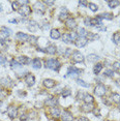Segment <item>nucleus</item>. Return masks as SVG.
Segmentation results:
<instances>
[{
    "label": "nucleus",
    "mask_w": 120,
    "mask_h": 121,
    "mask_svg": "<svg viewBox=\"0 0 120 121\" xmlns=\"http://www.w3.org/2000/svg\"><path fill=\"white\" fill-rule=\"evenodd\" d=\"M46 67L49 68V69L57 71V70H59V68H60V62L57 59H54V58L48 59L47 61H46Z\"/></svg>",
    "instance_id": "1"
},
{
    "label": "nucleus",
    "mask_w": 120,
    "mask_h": 121,
    "mask_svg": "<svg viewBox=\"0 0 120 121\" xmlns=\"http://www.w3.org/2000/svg\"><path fill=\"white\" fill-rule=\"evenodd\" d=\"M82 73H83L82 69H79V68L70 66V67H69V69H67V73H66V76H65V78H66V77H69V78H73V79H77L78 76H80Z\"/></svg>",
    "instance_id": "2"
},
{
    "label": "nucleus",
    "mask_w": 120,
    "mask_h": 121,
    "mask_svg": "<svg viewBox=\"0 0 120 121\" xmlns=\"http://www.w3.org/2000/svg\"><path fill=\"white\" fill-rule=\"evenodd\" d=\"M94 93H95V94H96L97 96H99V97H103V96L105 95L106 93H107V88H106L105 85L99 84V85H97V86L95 87Z\"/></svg>",
    "instance_id": "3"
},
{
    "label": "nucleus",
    "mask_w": 120,
    "mask_h": 121,
    "mask_svg": "<svg viewBox=\"0 0 120 121\" xmlns=\"http://www.w3.org/2000/svg\"><path fill=\"white\" fill-rule=\"evenodd\" d=\"M18 12L22 17H27V16H29L30 13H32V9L29 5H22L20 9H19Z\"/></svg>",
    "instance_id": "4"
},
{
    "label": "nucleus",
    "mask_w": 120,
    "mask_h": 121,
    "mask_svg": "<svg viewBox=\"0 0 120 121\" xmlns=\"http://www.w3.org/2000/svg\"><path fill=\"white\" fill-rule=\"evenodd\" d=\"M72 57H73V61L78 62V63L83 62L84 60H85V57H84L83 54H82L81 52H79V51H73Z\"/></svg>",
    "instance_id": "5"
},
{
    "label": "nucleus",
    "mask_w": 120,
    "mask_h": 121,
    "mask_svg": "<svg viewBox=\"0 0 120 121\" xmlns=\"http://www.w3.org/2000/svg\"><path fill=\"white\" fill-rule=\"evenodd\" d=\"M7 114H9V117L12 120H13L15 118H17L18 115V108L16 106H10L9 110H7Z\"/></svg>",
    "instance_id": "6"
},
{
    "label": "nucleus",
    "mask_w": 120,
    "mask_h": 121,
    "mask_svg": "<svg viewBox=\"0 0 120 121\" xmlns=\"http://www.w3.org/2000/svg\"><path fill=\"white\" fill-rule=\"evenodd\" d=\"M25 83L27 86H29V87L33 86L35 83V77L32 75V73H27L25 77Z\"/></svg>",
    "instance_id": "7"
},
{
    "label": "nucleus",
    "mask_w": 120,
    "mask_h": 121,
    "mask_svg": "<svg viewBox=\"0 0 120 121\" xmlns=\"http://www.w3.org/2000/svg\"><path fill=\"white\" fill-rule=\"evenodd\" d=\"M33 9H34V10H35L36 13H43L47 7L45 6V4H43V2H40V1H39V2H36V3L34 4Z\"/></svg>",
    "instance_id": "8"
},
{
    "label": "nucleus",
    "mask_w": 120,
    "mask_h": 121,
    "mask_svg": "<svg viewBox=\"0 0 120 121\" xmlns=\"http://www.w3.org/2000/svg\"><path fill=\"white\" fill-rule=\"evenodd\" d=\"M45 104L47 107H51V108H53V107H56L57 104H58V99H57L56 97H49L47 99L45 100Z\"/></svg>",
    "instance_id": "9"
},
{
    "label": "nucleus",
    "mask_w": 120,
    "mask_h": 121,
    "mask_svg": "<svg viewBox=\"0 0 120 121\" xmlns=\"http://www.w3.org/2000/svg\"><path fill=\"white\" fill-rule=\"evenodd\" d=\"M87 42H88V39H87L86 37H78L77 39L75 40V45L78 47V48H82V47L86 46Z\"/></svg>",
    "instance_id": "10"
},
{
    "label": "nucleus",
    "mask_w": 120,
    "mask_h": 121,
    "mask_svg": "<svg viewBox=\"0 0 120 121\" xmlns=\"http://www.w3.org/2000/svg\"><path fill=\"white\" fill-rule=\"evenodd\" d=\"M61 118H62V121H73V115L70 114L69 112H67V111H63L61 113Z\"/></svg>",
    "instance_id": "11"
},
{
    "label": "nucleus",
    "mask_w": 120,
    "mask_h": 121,
    "mask_svg": "<svg viewBox=\"0 0 120 121\" xmlns=\"http://www.w3.org/2000/svg\"><path fill=\"white\" fill-rule=\"evenodd\" d=\"M65 25L69 29H75L76 27H77V23H76L75 19L73 18H69V19H66V21H65Z\"/></svg>",
    "instance_id": "12"
},
{
    "label": "nucleus",
    "mask_w": 120,
    "mask_h": 121,
    "mask_svg": "<svg viewBox=\"0 0 120 121\" xmlns=\"http://www.w3.org/2000/svg\"><path fill=\"white\" fill-rule=\"evenodd\" d=\"M43 50H45V53H48L50 55H54V54L57 53V47L55 45H50L46 49H43Z\"/></svg>",
    "instance_id": "13"
},
{
    "label": "nucleus",
    "mask_w": 120,
    "mask_h": 121,
    "mask_svg": "<svg viewBox=\"0 0 120 121\" xmlns=\"http://www.w3.org/2000/svg\"><path fill=\"white\" fill-rule=\"evenodd\" d=\"M67 15H69V10H67L65 7H62L61 9V13L60 15L58 16V19L59 21H66V18H67Z\"/></svg>",
    "instance_id": "14"
},
{
    "label": "nucleus",
    "mask_w": 120,
    "mask_h": 121,
    "mask_svg": "<svg viewBox=\"0 0 120 121\" xmlns=\"http://www.w3.org/2000/svg\"><path fill=\"white\" fill-rule=\"evenodd\" d=\"M10 33H12V30L9 29L7 27H1V29H0V34H1V36L3 38L9 37Z\"/></svg>",
    "instance_id": "15"
},
{
    "label": "nucleus",
    "mask_w": 120,
    "mask_h": 121,
    "mask_svg": "<svg viewBox=\"0 0 120 121\" xmlns=\"http://www.w3.org/2000/svg\"><path fill=\"white\" fill-rule=\"evenodd\" d=\"M56 85V82L54 81V80H52V79H46V80H43V86H45L46 88H53L54 86Z\"/></svg>",
    "instance_id": "16"
},
{
    "label": "nucleus",
    "mask_w": 120,
    "mask_h": 121,
    "mask_svg": "<svg viewBox=\"0 0 120 121\" xmlns=\"http://www.w3.org/2000/svg\"><path fill=\"white\" fill-rule=\"evenodd\" d=\"M42 65H43V62L39 58H34L32 60V67H33L34 69H39V68H42Z\"/></svg>",
    "instance_id": "17"
},
{
    "label": "nucleus",
    "mask_w": 120,
    "mask_h": 121,
    "mask_svg": "<svg viewBox=\"0 0 120 121\" xmlns=\"http://www.w3.org/2000/svg\"><path fill=\"white\" fill-rule=\"evenodd\" d=\"M61 36V34H60V31L58 29H52L50 31V37L52 39H58Z\"/></svg>",
    "instance_id": "18"
},
{
    "label": "nucleus",
    "mask_w": 120,
    "mask_h": 121,
    "mask_svg": "<svg viewBox=\"0 0 120 121\" xmlns=\"http://www.w3.org/2000/svg\"><path fill=\"white\" fill-rule=\"evenodd\" d=\"M16 60H17V62H19L21 65H26V64H28L30 61V59L28 57H25V56H19V57H17Z\"/></svg>",
    "instance_id": "19"
},
{
    "label": "nucleus",
    "mask_w": 120,
    "mask_h": 121,
    "mask_svg": "<svg viewBox=\"0 0 120 121\" xmlns=\"http://www.w3.org/2000/svg\"><path fill=\"white\" fill-rule=\"evenodd\" d=\"M29 37H30V35L25 34V33H23V32H19V33L16 34V38L19 39V40H22V42L29 40Z\"/></svg>",
    "instance_id": "20"
},
{
    "label": "nucleus",
    "mask_w": 120,
    "mask_h": 121,
    "mask_svg": "<svg viewBox=\"0 0 120 121\" xmlns=\"http://www.w3.org/2000/svg\"><path fill=\"white\" fill-rule=\"evenodd\" d=\"M50 113H51V115L53 117H59L60 115H61V112H60V109L58 108V107H53V108H51L50 109Z\"/></svg>",
    "instance_id": "21"
},
{
    "label": "nucleus",
    "mask_w": 120,
    "mask_h": 121,
    "mask_svg": "<svg viewBox=\"0 0 120 121\" xmlns=\"http://www.w3.org/2000/svg\"><path fill=\"white\" fill-rule=\"evenodd\" d=\"M39 28V24L36 23L35 21H29V24H28V29L30 30L31 32H35Z\"/></svg>",
    "instance_id": "22"
},
{
    "label": "nucleus",
    "mask_w": 120,
    "mask_h": 121,
    "mask_svg": "<svg viewBox=\"0 0 120 121\" xmlns=\"http://www.w3.org/2000/svg\"><path fill=\"white\" fill-rule=\"evenodd\" d=\"M77 35L79 37H86L87 36V34H88V32L86 31V29L85 28H83V27H79V28L77 29Z\"/></svg>",
    "instance_id": "23"
},
{
    "label": "nucleus",
    "mask_w": 120,
    "mask_h": 121,
    "mask_svg": "<svg viewBox=\"0 0 120 121\" xmlns=\"http://www.w3.org/2000/svg\"><path fill=\"white\" fill-rule=\"evenodd\" d=\"M62 42L65 43H72L73 40L69 33H64V34H62Z\"/></svg>",
    "instance_id": "24"
},
{
    "label": "nucleus",
    "mask_w": 120,
    "mask_h": 121,
    "mask_svg": "<svg viewBox=\"0 0 120 121\" xmlns=\"http://www.w3.org/2000/svg\"><path fill=\"white\" fill-rule=\"evenodd\" d=\"M94 109V107L91 104H85L84 106H82V111L84 112H92Z\"/></svg>",
    "instance_id": "25"
},
{
    "label": "nucleus",
    "mask_w": 120,
    "mask_h": 121,
    "mask_svg": "<svg viewBox=\"0 0 120 121\" xmlns=\"http://www.w3.org/2000/svg\"><path fill=\"white\" fill-rule=\"evenodd\" d=\"M103 65L102 64V63H96V64L94 65V67H93L94 75H99L100 71H102V69H103Z\"/></svg>",
    "instance_id": "26"
},
{
    "label": "nucleus",
    "mask_w": 120,
    "mask_h": 121,
    "mask_svg": "<svg viewBox=\"0 0 120 121\" xmlns=\"http://www.w3.org/2000/svg\"><path fill=\"white\" fill-rule=\"evenodd\" d=\"M12 80H10L9 78H2L1 80H0V85H4V86H12Z\"/></svg>",
    "instance_id": "27"
},
{
    "label": "nucleus",
    "mask_w": 120,
    "mask_h": 121,
    "mask_svg": "<svg viewBox=\"0 0 120 121\" xmlns=\"http://www.w3.org/2000/svg\"><path fill=\"white\" fill-rule=\"evenodd\" d=\"M10 67L16 70V69H20L22 67V65L19 62H17V60H12V61H10Z\"/></svg>",
    "instance_id": "28"
},
{
    "label": "nucleus",
    "mask_w": 120,
    "mask_h": 121,
    "mask_svg": "<svg viewBox=\"0 0 120 121\" xmlns=\"http://www.w3.org/2000/svg\"><path fill=\"white\" fill-rule=\"evenodd\" d=\"M83 99H84V103L85 104H92L94 100V98H93V96L90 95V94H85Z\"/></svg>",
    "instance_id": "29"
},
{
    "label": "nucleus",
    "mask_w": 120,
    "mask_h": 121,
    "mask_svg": "<svg viewBox=\"0 0 120 121\" xmlns=\"http://www.w3.org/2000/svg\"><path fill=\"white\" fill-rule=\"evenodd\" d=\"M87 59H88L90 62H96V61H99V57L97 56V55H95V54H90V55H88Z\"/></svg>",
    "instance_id": "30"
},
{
    "label": "nucleus",
    "mask_w": 120,
    "mask_h": 121,
    "mask_svg": "<svg viewBox=\"0 0 120 121\" xmlns=\"http://www.w3.org/2000/svg\"><path fill=\"white\" fill-rule=\"evenodd\" d=\"M97 18H99L100 20H103V19H106V20H112L114 17H113V15L112 13H103V15H99Z\"/></svg>",
    "instance_id": "31"
},
{
    "label": "nucleus",
    "mask_w": 120,
    "mask_h": 121,
    "mask_svg": "<svg viewBox=\"0 0 120 121\" xmlns=\"http://www.w3.org/2000/svg\"><path fill=\"white\" fill-rule=\"evenodd\" d=\"M108 5L110 9H115L116 6L119 5V1H117V0H110V1H108Z\"/></svg>",
    "instance_id": "32"
},
{
    "label": "nucleus",
    "mask_w": 120,
    "mask_h": 121,
    "mask_svg": "<svg viewBox=\"0 0 120 121\" xmlns=\"http://www.w3.org/2000/svg\"><path fill=\"white\" fill-rule=\"evenodd\" d=\"M113 42L116 45H120V32H117L113 35Z\"/></svg>",
    "instance_id": "33"
},
{
    "label": "nucleus",
    "mask_w": 120,
    "mask_h": 121,
    "mask_svg": "<svg viewBox=\"0 0 120 121\" xmlns=\"http://www.w3.org/2000/svg\"><path fill=\"white\" fill-rule=\"evenodd\" d=\"M7 110H9V108L6 107V104L2 100H0V113H5L7 112Z\"/></svg>",
    "instance_id": "34"
},
{
    "label": "nucleus",
    "mask_w": 120,
    "mask_h": 121,
    "mask_svg": "<svg viewBox=\"0 0 120 121\" xmlns=\"http://www.w3.org/2000/svg\"><path fill=\"white\" fill-rule=\"evenodd\" d=\"M77 83L80 85V86H82V87H86V88L90 87V84L86 83L85 81H83V80H81V79H77Z\"/></svg>",
    "instance_id": "35"
},
{
    "label": "nucleus",
    "mask_w": 120,
    "mask_h": 121,
    "mask_svg": "<svg viewBox=\"0 0 120 121\" xmlns=\"http://www.w3.org/2000/svg\"><path fill=\"white\" fill-rule=\"evenodd\" d=\"M113 68H114V71H115L116 73H119L120 75V63L119 62H114Z\"/></svg>",
    "instance_id": "36"
},
{
    "label": "nucleus",
    "mask_w": 120,
    "mask_h": 121,
    "mask_svg": "<svg viewBox=\"0 0 120 121\" xmlns=\"http://www.w3.org/2000/svg\"><path fill=\"white\" fill-rule=\"evenodd\" d=\"M86 37H88L89 39H91V40H96V39H99V36L97 34H94V33H88Z\"/></svg>",
    "instance_id": "37"
},
{
    "label": "nucleus",
    "mask_w": 120,
    "mask_h": 121,
    "mask_svg": "<svg viewBox=\"0 0 120 121\" xmlns=\"http://www.w3.org/2000/svg\"><path fill=\"white\" fill-rule=\"evenodd\" d=\"M88 6H89V9L92 10V12H97V10H99V6H97L96 4H94V3H88Z\"/></svg>",
    "instance_id": "38"
},
{
    "label": "nucleus",
    "mask_w": 120,
    "mask_h": 121,
    "mask_svg": "<svg viewBox=\"0 0 120 121\" xmlns=\"http://www.w3.org/2000/svg\"><path fill=\"white\" fill-rule=\"evenodd\" d=\"M111 98L113 99V101H115V103H119L120 101V95L117 94V93H113L111 96Z\"/></svg>",
    "instance_id": "39"
},
{
    "label": "nucleus",
    "mask_w": 120,
    "mask_h": 121,
    "mask_svg": "<svg viewBox=\"0 0 120 121\" xmlns=\"http://www.w3.org/2000/svg\"><path fill=\"white\" fill-rule=\"evenodd\" d=\"M12 5H13V10H19V9H20V3H19L18 1H13L12 2Z\"/></svg>",
    "instance_id": "40"
},
{
    "label": "nucleus",
    "mask_w": 120,
    "mask_h": 121,
    "mask_svg": "<svg viewBox=\"0 0 120 121\" xmlns=\"http://www.w3.org/2000/svg\"><path fill=\"white\" fill-rule=\"evenodd\" d=\"M105 76L106 77H109V78H112V77L114 76V70L112 69H107L105 71Z\"/></svg>",
    "instance_id": "41"
},
{
    "label": "nucleus",
    "mask_w": 120,
    "mask_h": 121,
    "mask_svg": "<svg viewBox=\"0 0 120 121\" xmlns=\"http://www.w3.org/2000/svg\"><path fill=\"white\" fill-rule=\"evenodd\" d=\"M72 94V91H70L69 89H64L63 91H62V96L63 97H67V96H69Z\"/></svg>",
    "instance_id": "42"
},
{
    "label": "nucleus",
    "mask_w": 120,
    "mask_h": 121,
    "mask_svg": "<svg viewBox=\"0 0 120 121\" xmlns=\"http://www.w3.org/2000/svg\"><path fill=\"white\" fill-rule=\"evenodd\" d=\"M5 63H6V58H5L3 55L0 53V65H1V64H5Z\"/></svg>",
    "instance_id": "43"
},
{
    "label": "nucleus",
    "mask_w": 120,
    "mask_h": 121,
    "mask_svg": "<svg viewBox=\"0 0 120 121\" xmlns=\"http://www.w3.org/2000/svg\"><path fill=\"white\" fill-rule=\"evenodd\" d=\"M84 96H85V94H84L82 91H80V92L78 93V95H77V99H83Z\"/></svg>",
    "instance_id": "44"
},
{
    "label": "nucleus",
    "mask_w": 120,
    "mask_h": 121,
    "mask_svg": "<svg viewBox=\"0 0 120 121\" xmlns=\"http://www.w3.org/2000/svg\"><path fill=\"white\" fill-rule=\"evenodd\" d=\"M70 54H73V51H72V49H66V50H65V52H64V55L66 57H69Z\"/></svg>",
    "instance_id": "45"
},
{
    "label": "nucleus",
    "mask_w": 120,
    "mask_h": 121,
    "mask_svg": "<svg viewBox=\"0 0 120 121\" xmlns=\"http://www.w3.org/2000/svg\"><path fill=\"white\" fill-rule=\"evenodd\" d=\"M27 118H28V116H27V114H21V116H20V120L21 121H25V120H27Z\"/></svg>",
    "instance_id": "46"
},
{
    "label": "nucleus",
    "mask_w": 120,
    "mask_h": 121,
    "mask_svg": "<svg viewBox=\"0 0 120 121\" xmlns=\"http://www.w3.org/2000/svg\"><path fill=\"white\" fill-rule=\"evenodd\" d=\"M6 96V93H5L3 90H0V100L1 99H3V98Z\"/></svg>",
    "instance_id": "47"
},
{
    "label": "nucleus",
    "mask_w": 120,
    "mask_h": 121,
    "mask_svg": "<svg viewBox=\"0 0 120 121\" xmlns=\"http://www.w3.org/2000/svg\"><path fill=\"white\" fill-rule=\"evenodd\" d=\"M90 20H91V18H86L84 20V23H85L86 26H90Z\"/></svg>",
    "instance_id": "48"
},
{
    "label": "nucleus",
    "mask_w": 120,
    "mask_h": 121,
    "mask_svg": "<svg viewBox=\"0 0 120 121\" xmlns=\"http://www.w3.org/2000/svg\"><path fill=\"white\" fill-rule=\"evenodd\" d=\"M43 4H47V5H53L55 2H54V1H47V0H46V1H43Z\"/></svg>",
    "instance_id": "49"
},
{
    "label": "nucleus",
    "mask_w": 120,
    "mask_h": 121,
    "mask_svg": "<svg viewBox=\"0 0 120 121\" xmlns=\"http://www.w3.org/2000/svg\"><path fill=\"white\" fill-rule=\"evenodd\" d=\"M79 4H80L81 6H87V5H88V2L87 1H80Z\"/></svg>",
    "instance_id": "50"
},
{
    "label": "nucleus",
    "mask_w": 120,
    "mask_h": 121,
    "mask_svg": "<svg viewBox=\"0 0 120 121\" xmlns=\"http://www.w3.org/2000/svg\"><path fill=\"white\" fill-rule=\"evenodd\" d=\"M79 121H89L88 118H86V117H83V116H81V117H79Z\"/></svg>",
    "instance_id": "51"
},
{
    "label": "nucleus",
    "mask_w": 120,
    "mask_h": 121,
    "mask_svg": "<svg viewBox=\"0 0 120 121\" xmlns=\"http://www.w3.org/2000/svg\"><path fill=\"white\" fill-rule=\"evenodd\" d=\"M92 112L94 113V114H95V116H96V117H99V116H100V115H99V113L97 112V109H93V111H92Z\"/></svg>",
    "instance_id": "52"
},
{
    "label": "nucleus",
    "mask_w": 120,
    "mask_h": 121,
    "mask_svg": "<svg viewBox=\"0 0 120 121\" xmlns=\"http://www.w3.org/2000/svg\"><path fill=\"white\" fill-rule=\"evenodd\" d=\"M96 28H99V31H106V27L99 26V27H96Z\"/></svg>",
    "instance_id": "53"
},
{
    "label": "nucleus",
    "mask_w": 120,
    "mask_h": 121,
    "mask_svg": "<svg viewBox=\"0 0 120 121\" xmlns=\"http://www.w3.org/2000/svg\"><path fill=\"white\" fill-rule=\"evenodd\" d=\"M116 85L118 87H120V80H117V81H116Z\"/></svg>",
    "instance_id": "54"
},
{
    "label": "nucleus",
    "mask_w": 120,
    "mask_h": 121,
    "mask_svg": "<svg viewBox=\"0 0 120 121\" xmlns=\"http://www.w3.org/2000/svg\"><path fill=\"white\" fill-rule=\"evenodd\" d=\"M10 23H18V20H9Z\"/></svg>",
    "instance_id": "55"
},
{
    "label": "nucleus",
    "mask_w": 120,
    "mask_h": 121,
    "mask_svg": "<svg viewBox=\"0 0 120 121\" xmlns=\"http://www.w3.org/2000/svg\"><path fill=\"white\" fill-rule=\"evenodd\" d=\"M0 10H1V12H2V7H1V5H0Z\"/></svg>",
    "instance_id": "56"
},
{
    "label": "nucleus",
    "mask_w": 120,
    "mask_h": 121,
    "mask_svg": "<svg viewBox=\"0 0 120 121\" xmlns=\"http://www.w3.org/2000/svg\"><path fill=\"white\" fill-rule=\"evenodd\" d=\"M0 90H2V88H1V85H0Z\"/></svg>",
    "instance_id": "57"
},
{
    "label": "nucleus",
    "mask_w": 120,
    "mask_h": 121,
    "mask_svg": "<svg viewBox=\"0 0 120 121\" xmlns=\"http://www.w3.org/2000/svg\"><path fill=\"white\" fill-rule=\"evenodd\" d=\"M119 110H120V104H119Z\"/></svg>",
    "instance_id": "58"
}]
</instances>
